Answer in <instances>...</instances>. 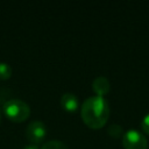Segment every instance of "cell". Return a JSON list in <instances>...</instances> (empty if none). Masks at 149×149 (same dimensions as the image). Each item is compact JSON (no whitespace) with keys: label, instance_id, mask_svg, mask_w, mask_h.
Returning a JSON list of instances; mask_svg holds the SVG:
<instances>
[{"label":"cell","instance_id":"6da1fadb","mask_svg":"<svg viewBox=\"0 0 149 149\" xmlns=\"http://www.w3.org/2000/svg\"><path fill=\"white\" fill-rule=\"evenodd\" d=\"M80 115L85 125L92 129H99L105 126L109 116V106L104 97L87 98L80 108Z\"/></svg>","mask_w":149,"mask_h":149},{"label":"cell","instance_id":"7a4b0ae2","mask_svg":"<svg viewBox=\"0 0 149 149\" xmlns=\"http://www.w3.org/2000/svg\"><path fill=\"white\" fill-rule=\"evenodd\" d=\"M3 112L8 119L14 122L24 121L30 114V107L20 99H10L3 104Z\"/></svg>","mask_w":149,"mask_h":149},{"label":"cell","instance_id":"3957f363","mask_svg":"<svg viewBox=\"0 0 149 149\" xmlns=\"http://www.w3.org/2000/svg\"><path fill=\"white\" fill-rule=\"evenodd\" d=\"M122 146L125 149H147L148 141L141 132L129 129L122 136Z\"/></svg>","mask_w":149,"mask_h":149},{"label":"cell","instance_id":"277c9868","mask_svg":"<svg viewBox=\"0 0 149 149\" xmlns=\"http://www.w3.org/2000/svg\"><path fill=\"white\" fill-rule=\"evenodd\" d=\"M26 135H27L28 140L31 142V144L38 146L44 140V137L47 135V128L42 121L35 120L28 125Z\"/></svg>","mask_w":149,"mask_h":149},{"label":"cell","instance_id":"5b68a950","mask_svg":"<svg viewBox=\"0 0 149 149\" xmlns=\"http://www.w3.org/2000/svg\"><path fill=\"white\" fill-rule=\"evenodd\" d=\"M61 105L63 107V109L70 112V113H73L77 111L78 108V98L73 94V93H64L61 98Z\"/></svg>","mask_w":149,"mask_h":149},{"label":"cell","instance_id":"8992f818","mask_svg":"<svg viewBox=\"0 0 149 149\" xmlns=\"http://www.w3.org/2000/svg\"><path fill=\"white\" fill-rule=\"evenodd\" d=\"M109 87H111V85H109L108 79L106 77H102V76L97 77L92 83V88L97 93V95H99V97L107 94L109 91Z\"/></svg>","mask_w":149,"mask_h":149},{"label":"cell","instance_id":"52a82bcc","mask_svg":"<svg viewBox=\"0 0 149 149\" xmlns=\"http://www.w3.org/2000/svg\"><path fill=\"white\" fill-rule=\"evenodd\" d=\"M42 149H69L68 146L58 140H51L43 144Z\"/></svg>","mask_w":149,"mask_h":149},{"label":"cell","instance_id":"ba28073f","mask_svg":"<svg viewBox=\"0 0 149 149\" xmlns=\"http://www.w3.org/2000/svg\"><path fill=\"white\" fill-rule=\"evenodd\" d=\"M12 76V68L3 62H0V79L5 80Z\"/></svg>","mask_w":149,"mask_h":149},{"label":"cell","instance_id":"9c48e42d","mask_svg":"<svg viewBox=\"0 0 149 149\" xmlns=\"http://www.w3.org/2000/svg\"><path fill=\"white\" fill-rule=\"evenodd\" d=\"M122 130H123L122 127L119 126V125H115V123H113V125H111L108 127V134L112 137H115V139H118V137H120L122 135Z\"/></svg>","mask_w":149,"mask_h":149},{"label":"cell","instance_id":"30bf717a","mask_svg":"<svg viewBox=\"0 0 149 149\" xmlns=\"http://www.w3.org/2000/svg\"><path fill=\"white\" fill-rule=\"evenodd\" d=\"M141 126H142L143 132H144L146 134L149 135V113H148L147 115H144V118L142 119V123H141Z\"/></svg>","mask_w":149,"mask_h":149},{"label":"cell","instance_id":"8fae6325","mask_svg":"<svg viewBox=\"0 0 149 149\" xmlns=\"http://www.w3.org/2000/svg\"><path fill=\"white\" fill-rule=\"evenodd\" d=\"M23 149H38V147L35 144H27L23 147Z\"/></svg>","mask_w":149,"mask_h":149},{"label":"cell","instance_id":"7c38bea8","mask_svg":"<svg viewBox=\"0 0 149 149\" xmlns=\"http://www.w3.org/2000/svg\"><path fill=\"white\" fill-rule=\"evenodd\" d=\"M0 119H1V113H0Z\"/></svg>","mask_w":149,"mask_h":149}]
</instances>
